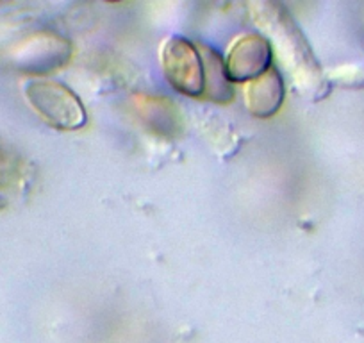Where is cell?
I'll return each mask as SVG.
<instances>
[{"label": "cell", "mask_w": 364, "mask_h": 343, "mask_svg": "<svg viewBox=\"0 0 364 343\" xmlns=\"http://www.w3.org/2000/svg\"><path fill=\"white\" fill-rule=\"evenodd\" d=\"M250 11L252 20L262 31L269 47L275 48L295 88L314 100L327 95V75L291 13L277 2H252Z\"/></svg>", "instance_id": "6da1fadb"}, {"label": "cell", "mask_w": 364, "mask_h": 343, "mask_svg": "<svg viewBox=\"0 0 364 343\" xmlns=\"http://www.w3.org/2000/svg\"><path fill=\"white\" fill-rule=\"evenodd\" d=\"M23 93L34 111L52 127L77 131L86 125L87 115L80 99L59 80L33 77L23 84Z\"/></svg>", "instance_id": "7a4b0ae2"}, {"label": "cell", "mask_w": 364, "mask_h": 343, "mask_svg": "<svg viewBox=\"0 0 364 343\" xmlns=\"http://www.w3.org/2000/svg\"><path fill=\"white\" fill-rule=\"evenodd\" d=\"M164 75L177 92L190 97L204 93V63L195 43L182 36H171L161 51Z\"/></svg>", "instance_id": "3957f363"}, {"label": "cell", "mask_w": 364, "mask_h": 343, "mask_svg": "<svg viewBox=\"0 0 364 343\" xmlns=\"http://www.w3.org/2000/svg\"><path fill=\"white\" fill-rule=\"evenodd\" d=\"M72 54L70 43L54 33H38L23 40L13 52V61L29 73H47L66 65Z\"/></svg>", "instance_id": "277c9868"}, {"label": "cell", "mask_w": 364, "mask_h": 343, "mask_svg": "<svg viewBox=\"0 0 364 343\" xmlns=\"http://www.w3.org/2000/svg\"><path fill=\"white\" fill-rule=\"evenodd\" d=\"M230 83H250L272 68V47L262 34L248 33L237 38L225 59Z\"/></svg>", "instance_id": "5b68a950"}, {"label": "cell", "mask_w": 364, "mask_h": 343, "mask_svg": "<svg viewBox=\"0 0 364 343\" xmlns=\"http://www.w3.org/2000/svg\"><path fill=\"white\" fill-rule=\"evenodd\" d=\"M248 110L257 118H269L284 102V79L277 68H269L257 79L247 83L245 90Z\"/></svg>", "instance_id": "8992f818"}, {"label": "cell", "mask_w": 364, "mask_h": 343, "mask_svg": "<svg viewBox=\"0 0 364 343\" xmlns=\"http://www.w3.org/2000/svg\"><path fill=\"white\" fill-rule=\"evenodd\" d=\"M198 51L204 63V93L215 102H229L234 95V90L227 75L225 59L215 48L204 47V45H200Z\"/></svg>", "instance_id": "52a82bcc"}, {"label": "cell", "mask_w": 364, "mask_h": 343, "mask_svg": "<svg viewBox=\"0 0 364 343\" xmlns=\"http://www.w3.org/2000/svg\"><path fill=\"white\" fill-rule=\"evenodd\" d=\"M168 107H170V104L163 102V99H143L141 104H139V111H141V113L156 115V120L150 125H152L156 131L163 132H170V129L177 127V125H175V117H168V115H171L170 111H168Z\"/></svg>", "instance_id": "ba28073f"}, {"label": "cell", "mask_w": 364, "mask_h": 343, "mask_svg": "<svg viewBox=\"0 0 364 343\" xmlns=\"http://www.w3.org/2000/svg\"><path fill=\"white\" fill-rule=\"evenodd\" d=\"M327 80L343 88H364V65L339 66L328 73Z\"/></svg>", "instance_id": "9c48e42d"}]
</instances>
